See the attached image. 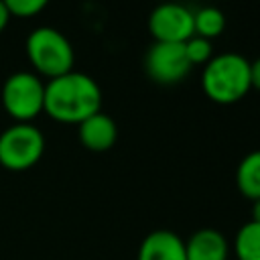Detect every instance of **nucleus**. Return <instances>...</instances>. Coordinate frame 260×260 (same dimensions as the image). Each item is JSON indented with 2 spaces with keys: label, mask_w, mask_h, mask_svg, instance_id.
Returning <instances> with one entry per match:
<instances>
[{
  "label": "nucleus",
  "mask_w": 260,
  "mask_h": 260,
  "mask_svg": "<svg viewBox=\"0 0 260 260\" xmlns=\"http://www.w3.org/2000/svg\"><path fill=\"white\" fill-rule=\"evenodd\" d=\"M144 69L152 81L175 85L187 77L191 63L185 55L183 43H152L144 57Z\"/></svg>",
  "instance_id": "423d86ee"
},
{
  "label": "nucleus",
  "mask_w": 260,
  "mask_h": 260,
  "mask_svg": "<svg viewBox=\"0 0 260 260\" xmlns=\"http://www.w3.org/2000/svg\"><path fill=\"white\" fill-rule=\"evenodd\" d=\"M2 106L18 124H30L45 106V83L37 73L16 71L6 77L0 93Z\"/></svg>",
  "instance_id": "20e7f679"
},
{
  "label": "nucleus",
  "mask_w": 260,
  "mask_h": 260,
  "mask_svg": "<svg viewBox=\"0 0 260 260\" xmlns=\"http://www.w3.org/2000/svg\"><path fill=\"white\" fill-rule=\"evenodd\" d=\"M187 260H228V242L221 232L203 228L185 242Z\"/></svg>",
  "instance_id": "9d476101"
},
{
  "label": "nucleus",
  "mask_w": 260,
  "mask_h": 260,
  "mask_svg": "<svg viewBox=\"0 0 260 260\" xmlns=\"http://www.w3.org/2000/svg\"><path fill=\"white\" fill-rule=\"evenodd\" d=\"M236 185L248 199H260V150H254L240 160L236 169Z\"/></svg>",
  "instance_id": "9b49d317"
},
{
  "label": "nucleus",
  "mask_w": 260,
  "mask_h": 260,
  "mask_svg": "<svg viewBox=\"0 0 260 260\" xmlns=\"http://www.w3.org/2000/svg\"><path fill=\"white\" fill-rule=\"evenodd\" d=\"M225 28V16L221 10L213 8V6H205L199 8L197 12H193V30L197 37H203L207 41L219 37Z\"/></svg>",
  "instance_id": "f8f14e48"
},
{
  "label": "nucleus",
  "mask_w": 260,
  "mask_h": 260,
  "mask_svg": "<svg viewBox=\"0 0 260 260\" xmlns=\"http://www.w3.org/2000/svg\"><path fill=\"white\" fill-rule=\"evenodd\" d=\"M10 18H32L41 10H45V0H4Z\"/></svg>",
  "instance_id": "2eb2a0df"
},
{
  "label": "nucleus",
  "mask_w": 260,
  "mask_h": 260,
  "mask_svg": "<svg viewBox=\"0 0 260 260\" xmlns=\"http://www.w3.org/2000/svg\"><path fill=\"white\" fill-rule=\"evenodd\" d=\"M118 138V126L108 114H93L79 124V140L91 152H104L114 146Z\"/></svg>",
  "instance_id": "1a4fd4ad"
},
{
  "label": "nucleus",
  "mask_w": 260,
  "mask_h": 260,
  "mask_svg": "<svg viewBox=\"0 0 260 260\" xmlns=\"http://www.w3.org/2000/svg\"><path fill=\"white\" fill-rule=\"evenodd\" d=\"M250 79H252V87L260 89V59L250 63Z\"/></svg>",
  "instance_id": "dca6fc26"
},
{
  "label": "nucleus",
  "mask_w": 260,
  "mask_h": 260,
  "mask_svg": "<svg viewBox=\"0 0 260 260\" xmlns=\"http://www.w3.org/2000/svg\"><path fill=\"white\" fill-rule=\"evenodd\" d=\"M102 108L98 81L79 71H69L45 83L43 112L63 124H81Z\"/></svg>",
  "instance_id": "f257e3e1"
},
{
  "label": "nucleus",
  "mask_w": 260,
  "mask_h": 260,
  "mask_svg": "<svg viewBox=\"0 0 260 260\" xmlns=\"http://www.w3.org/2000/svg\"><path fill=\"white\" fill-rule=\"evenodd\" d=\"M148 28L154 43H185L195 35L193 12L181 4H160L150 12Z\"/></svg>",
  "instance_id": "0eeeda50"
},
{
  "label": "nucleus",
  "mask_w": 260,
  "mask_h": 260,
  "mask_svg": "<svg viewBox=\"0 0 260 260\" xmlns=\"http://www.w3.org/2000/svg\"><path fill=\"white\" fill-rule=\"evenodd\" d=\"M250 221H254V223L260 225V199L254 201V207H252V219H250Z\"/></svg>",
  "instance_id": "a211bd4d"
},
{
  "label": "nucleus",
  "mask_w": 260,
  "mask_h": 260,
  "mask_svg": "<svg viewBox=\"0 0 260 260\" xmlns=\"http://www.w3.org/2000/svg\"><path fill=\"white\" fill-rule=\"evenodd\" d=\"M238 260H260V225L254 221L244 223L234 240Z\"/></svg>",
  "instance_id": "ddd939ff"
},
{
  "label": "nucleus",
  "mask_w": 260,
  "mask_h": 260,
  "mask_svg": "<svg viewBox=\"0 0 260 260\" xmlns=\"http://www.w3.org/2000/svg\"><path fill=\"white\" fill-rule=\"evenodd\" d=\"M201 87L205 95L215 104H236L250 89V61L238 53H221L211 57L207 65H203Z\"/></svg>",
  "instance_id": "f03ea898"
},
{
  "label": "nucleus",
  "mask_w": 260,
  "mask_h": 260,
  "mask_svg": "<svg viewBox=\"0 0 260 260\" xmlns=\"http://www.w3.org/2000/svg\"><path fill=\"white\" fill-rule=\"evenodd\" d=\"M8 20H10V14H8V8H6V4H4V0H0V32L6 28V24H8Z\"/></svg>",
  "instance_id": "f3484780"
},
{
  "label": "nucleus",
  "mask_w": 260,
  "mask_h": 260,
  "mask_svg": "<svg viewBox=\"0 0 260 260\" xmlns=\"http://www.w3.org/2000/svg\"><path fill=\"white\" fill-rule=\"evenodd\" d=\"M183 47H185V55H187L191 67H193V65H207V63L211 61V57H213V55H211V53H213L211 41H207V39H203V37L193 35L189 41L183 43Z\"/></svg>",
  "instance_id": "4468645a"
},
{
  "label": "nucleus",
  "mask_w": 260,
  "mask_h": 260,
  "mask_svg": "<svg viewBox=\"0 0 260 260\" xmlns=\"http://www.w3.org/2000/svg\"><path fill=\"white\" fill-rule=\"evenodd\" d=\"M26 57L35 71L49 79L73 71L75 61L69 39L53 26H39L26 37Z\"/></svg>",
  "instance_id": "7ed1b4c3"
},
{
  "label": "nucleus",
  "mask_w": 260,
  "mask_h": 260,
  "mask_svg": "<svg viewBox=\"0 0 260 260\" xmlns=\"http://www.w3.org/2000/svg\"><path fill=\"white\" fill-rule=\"evenodd\" d=\"M138 260H187L185 242L171 230H154L142 240Z\"/></svg>",
  "instance_id": "6e6552de"
},
{
  "label": "nucleus",
  "mask_w": 260,
  "mask_h": 260,
  "mask_svg": "<svg viewBox=\"0 0 260 260\" xmlns=\"http://www.w3.org/2000/svg\"><path fill=\"white\" fill-rule=\"evenodd\" d=\"M45 152V136L32 124H12L0 134V165L8 171L35 167Z\"/></svg>",
  "instance_id": "39448f33"
}]
</instances>
